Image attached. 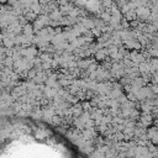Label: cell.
<instances>
[{
  "mask_svg": "<svg viewBox=\"0 0 158 158\" xmlns=\"http://www.w3.org/2000/svg\"><path fill=\"white\" fill-rule=\"evenodd\" d=\"M0 158H89L48 123L15 115L0 116Z\"/></svg>",
  "mask_w": 158,
  "mask_h": 158,
  "instance_id": "1",
  "label": "cell"
}]
</instances>
